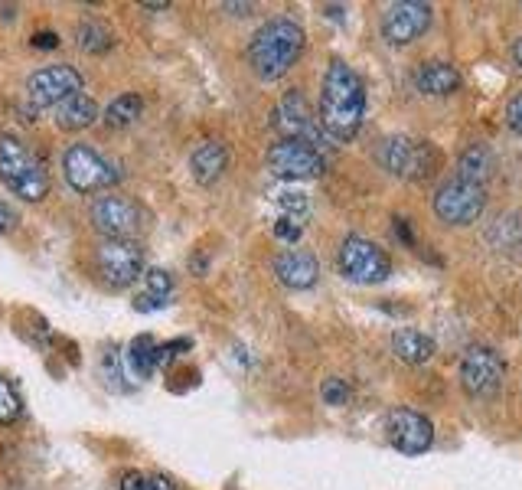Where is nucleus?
<instances>
[{"label": "nucleus", "instance_id": "2eb2a0df", "mask_svg": "<svg viewBox=\"0 0 522 490\" xmlns=\"http://www.w3.org/2000/svg\"><path fill=\"white\" fill-rule=\"evenodd\" d=\"M379 27L392 46H408V43H415L421 33H428L431 7L421 4V0H399V4H389L382 10Z\"/></svg>", "mask_w": 522, "mask_h": 490}, {"label": "nucleus", "instance_id": "7ed1b4c3", "mask_svg": "<svg viewBox=\"0 0 522 490\" xmlns=\"http://www.w3.org/2000/svg\"><path fill=\"white\" fill-rule=\"evenodd\" d=\"M0 180L10 193L30 203H40L49 193L46 164L17 138H0Z\"/></svg>", "mask_w": 522, "mask_h": 490}, {"label": "nucleus", "instance_id": "f8f14e48", "mask_svg": "<svg viewBox=\"0 0 522 490\" xmlns=\"http://www.w3.org/2000/svg\"><path fill=\"white\" fill-rule=\"evenodd\" d=\"M82 85L85 82L79 76V69L43 66L27 79V102L33 105V112H40V108H56V105L66 102V98L79 95Z\"/></svg>", "mask_w": 522, "mask_h": 490}, {"label": "nucleus", "instance_id": "6e6552de", "mask_svg": "<svg viewBox=\"0 0 522 490\" xmlns=\"http://www.w3.org/2000/svg\"><path fill=\"white\" fill-rule=\"evenodd\" d=\"M98 275L111 288H128L144 275V249L134 239H105L95 252Z\"/></svg>", "mask_w": 522, "mask_h": 490}, {"label": "nucleus", "instance_id": "c756f323", "mask_svg": "<svg viewBox=\"0 0 522 490\" xmlns=\"http://www.w3.org/2000/svg\"><path fill=\"white\" fill-rule=\"evenodd\" d=\"M506 125L513 128L516 134H522V92L509 98V105H506Z\"/></svg>", "mask_w": 522, "mask_h": 490}, {"label": "nucleus", "instance_id": "e433bc0d", "mask_svg": "<svg viewBox=\"0 0 522 490\" xmlns=\"http://www.w3.org/2000/svg\"><path fill=\"white\" fill-rule=\"evenodd\" d=\"M513 59H516V66L522 69V36H519V40L513 43Z\"/></svg>", "mask_w": 522, "mask_h": 490}, {"label": "nucleus", "instance_id": "4468645a", "mask_svg": "<svg viewBox=\"0 0 522 490\" xmlns=\"http://www.w3.org/2000/svg\"><path fill=\"white\" fill-rule=\"evenodd\" d=\"M92 226L105 239H134L141 229V210L128 196L108 193L92 203Z\"/></svg>", "mask_w": 522, "mask_h": 490}, {"label": "nucleus", "instance_id": "a211bd4d", "mask_svg": "<svg viewBox=\"0 0 522 490\" xmlns=\"http://www.w3.org/2000/svg\"><path fill=\"white\" fill-rule=\"evenodd\" d=\"M226 167H229V151H226V147H222L219 141H203V144H196V151L190 154V170H193L196 183H203V187H209V183H216Z\"/></svg>", "mask_w": 522, "mask_h": 490}, {"label": "nucleus", "instance_id": "4be33fe9", "mask_svg": "<svg viewBox=\"0 0 522 490\" xmlns=\"http://www.w3.org/2000/svg\"><path fill=\"white\" fill-rule=\"evenodd\" d=\"M493 151L487 144H470L467 151L461 154V164H457V177L467 180V183H477V187H483L490 177H493Z\"/></svg>", "mask_w": 522, "mask_h": 490}, {"label": "nucleus", "instance_id": "f03ea898", "mask_svg": "<svg viewBox=\"0 0 522 490\" xmlns=\"http://www.w3.org/2000/svg\"><path fill=\"white\" fill-rule=\"evenodd\" d=\"M304 43L307 36L301 23H294L288 17L268 20L265 27L252 36V43H248V66L255 69L258 79L275 82L281 76H288L291 66L301 59Z\"/></svg>", "mask_w": 522, "mask_h": 490}, {"label": "nucleus", "instance_id": "473e14b6", "mask_svg": "<svg viewBox=\"0 0 522 490\" xmlns=\"http://www.w3.org/2000/svg\"><path fill=\"white\" fill-rule=\"evenodd\" d=\"M121 490H147V477L138 471H128L121 477Z\"/></svg>", "mask_w": 522, "mask_h": 490}, {"label": "nucleus", "instance_id": "f704fd0d", "mask_svg": "<svg viewBox=\"0 0 522 490\" xmlns=\"http://www.w3.org/2000/svg\"><path fill=\"white\" fill-rule=\"evenodd\" d=\"M395 232H399V239L402 242H412V226H405V219H395Z\"/></svg>", "mask_w": 522, "mask_h": 490}, {"label": "nucleus", "instance_id": "423d86ee", "mask_svg": "<svg viewBox=\"0 0 522 490\" xmlns=\"http://www.w3.org/2000/svg\"><path fill=\"white\" fill-rule=\"evenodd\" d=\"M483 206H487L483 187L467 183L461 177L441 183L438 193H434V213H438V219L447 226H474L483 216Z\"/></svg>", "mask_w": 522, "mask_h": 490}, {"label": "nucleus", "instance_id": "c85d7f7f", "mask_svg": "<svg viewBox=\"0 0 522 490\" xmlns=\"http://www.w3.org/2000/svg\"><path fill=\"white\" fill-rule=\"evenodd\" d=\"M301 232H304V223H297V219H288V216H281L278 223H275V236L281 239V242H297L301 239Z\"/></svg>", "mask_w": 522, "mask_h": 490}, {"label": "nucleus", "instance_id": "aec40b11", "mask_svg": "<svg viewBox=\"0 0 522 490\" xmlns=\"http://www.w3.org/2000/svg\"><path fill=\"white\" fill-rule=\"evenodd\" d=\"M392 350L405 363H428L434 357V340L415 327H399L392 334Z\"/></svg>", "mask_w": 522, "mask_h": 490}, {"label": "nucleus", "instance_id": "ddd939ff", "mask_svg": "<svg viewBox=\"0 0 522 490\" xmlns=\"http://www.w3.org/2000/svg\"><path fill=\"white\" fill-rule=\"evenodd\" d=\"M506 366L493 347H470L461 360V383L474 399H493L503 386Z\"/></svg>", "mask_w": 522, "mask_h": 490}, {"label": "nucleus", "instance_id": "0eeeda50", "mask_svg": "<svg viewBox=\"0 0 522 490\" xmlns=\"http://www.w3.org/2000/svg\"><path fill=\"white\" fill-rule=\"evenodd\" d=\"M340 272L356 285H382L392 275V262L372 239L346 236L340 245Z\"/></svg>", "mask_w": 522, "mask_h": 490}, {"label": "nucleus", "instance_id": "5701e85b", "mask_svg": "<svg viewBox=\"0 0 522 490\" xmlns=\"http://www.w3.org/2000/svg\"><path fill=\"white\" fill-rule=\"evenodd\" d=\"M128 366H131V373L138 379H151L154 376V370H157V343H154V337L141 334V337L131 340Z\"/></svg>", "mask_w": 522, "mask_h": 490}, {"label": "nucleus", "instance_id": "393cba45", "mask_svg": "<svg viewBox=\"0 0 522 490\" xmlns=\"http://www.w3.org/2000/svg\"><path fill=\"white\" fill-rule=\"evenodd\" d=\"M76 40L85 53H105V49H111V30L98 20H82L76 27Z\"/></svg>", "mask_w": 522, "mask_h": 490}, {"label": "nucleus", "instance_id": "9d476101", "mask_svg": "<svg viewBox=\"0 0 522 490\" xmlns=\"http://www.w3.org/2000/svg\"><path fill=\"white\" fill-rule=\"evenodd\" d=\"M275 128L281 131V138L288 141H304L310 147H317V151L323 154V144H327V131L320 128V118H314V112H310L307 98L291 89L284 92V98L278 102L275 108Z\"/></svg>", "mask_w": 522, "mask_h": 490}, {"label": "nucleus", "instance_id": "a878e982", "mask_svg": "<svg viewBox=\"0 0 522 490\" xmlns=\"http://www.w3.org/2000/svg\"><path fill=\"white\" fill-rule=\"evenodd\" d=\"M20 409H23V402L17 396V389L10 386L4 376H0V425L17 422L20 419Z\"/></svg>", "mask_w": 522, "mask_h": 490}, {"label": "nucleus", "instance_id": "dca6fc26", "mask_svg": "<svg viewBox=\"0 0 522 490\" xmlns=\"http://www.w3.org/2000/svg\"><path fill=\"white\" fill-rule=\"evenodd\" d=\"M275 275L284 288H294V291H304V288H314L317 278H320V265L310 252L304 249H288L281 252L275 259Z\"/></svg>", "mask_w": 522, "mask_h": 490}, {"label": "nucleus", "instance_id": "c9c22d12", "mask_svg": "<svg viewBox=\"0 0 522 490\" xmlns=\"http://www.w3.org/2000/svg\"><path fill=\"white\" fill-rule=\"evenodd\" d=\"M222 10H235V17L252 14V4H222Z\"/></svg>", "mask_w": 522, "mask_h": 490}, {"label": "nucleus", "instance_id": "6ab92c4d", "mask_svg": "<svg viewBox=\"0 0 522 490\" xmlns=\"http://www.w3.org/2000/svg\"><path fill=\"white\" fill-rule=\"evenodd\" d=\"M418 92H425V95H454L457 89H461V72H457L451 63H441V59H431V63H425L418 69Z\"/></svg>", "mask_w": 522, "mask_h": 490}, {"label": "nucleus", "instance_id": "9b49d317", "mask_svg": "<svg viewBox=\"0 0 522 490\" xmlns=\"http://www.w3.org/2000/svg\"><path fill=\"white\" fill-rule=\"evenodd\" d=\"M385 438H389V445L399 451V455L415 458V455H425L434 445V425L415 409L395 406L385 415Z\"/></svg>", "mask_w": 522, "mask_h": 490}, {"label": "nucleus", "instance_id": "412c9836", "mask_svg": "<svg viewBox=\"0 0 522 490\" xmlns=\"http://www.w3.org/2000/svg\"><path fill=\"white\" fill-rule=\"evenodd\" d=\"M144 294L138 301H134V311L141 314H151V311H164L170 304V294H173V278L167 272H160V268H151V272H144Z\"/></svg>", "mask_w": 522, "mask_h": 490}, {"label": "nucleus", "instance_id": "1a4fd4ad", "mask_svg": "<svg viewBox=\"0 0 522 490\" xmlns=\"http://www.w3.org/2000/svg\"><path fill=\"white\" fill-rule=\"evenodd\" d=\"M265 161L278 180H314L327 170V157H323L317 147H310L304 141H288V138L271 144Z\"/></svg>", "mask_w": 522, "mask_h": 490}, {"label": "nucleus", "instance_id": "72a5a7b5", "mask_svg": "<svg viewBox=\"0 0 522 490\" xmlns=\"http://www.w3.org/2000/svg\"><path fill=\"white\" fill-rule=\"evenodd\" d=\"M147 490H177V487H173L170 477H164V474H154V477H147Z\"/></svg>", "mask_w": 522, "mask_h": 490}, {"label": "nucleus", "instance_id": "cd10ccee", "mask_svg": "<svg viewBox=\"0 0 522 490\" xmlns=\"http://www.w3.org/2000/svg\"><path fill=\"white\" fill-rule=\"evenodd\" d=\"M278 203H281V210H284V216L288 219H297V223H301V219L307 216V196L304 193H281L278 196Z\"/></svg>", "mask_w": 522, "mask_h": 490}, {"label": "nucleus", "instance_id": "20e7f679", "mask_svg": "<svg viewBox=\"0 0 522 490\" xmlns=\"http://www.w3.org/2000/svg\"><path fill=\"white\" fill-rule=\"evenodd\" d=\"M376 161L399 180H428L431 174H438L441 151L428 141L408 138V134H389L376 147Z\"/></svg>", "mask_w": 522, "mask_h": 490}, {"label": "nucleus", "instance_id": "f257e3e1", "mask_svg": "<svg viewBox=\"0 0 522 490\" xmlns=\"http://www.w3.org/2000/svg\"><path fill=\"white\" fill-rule=\"evenodd\" d=\"M366 121V85L353 66L333 59L320 85V128L330 141H353Z\"/></svg>", "mask_w": 522, "mask_h": 490}, {"label": "nucleus", "instance_id": "4c0bfd02", "mask_svg": "<svg viewBox=\"0 0 522 490\" xmlns=\"http://www.w3.org/2000/svg\"><path fill=\"white\" fill-rule=\"evenodd\" d=\"M144 7H147V10H167L170 4H167V0H147Z\"/></svg>", "mask_w": 522, "mask_h": 490}, {"label": "nucleus", "instance_id": "bb28decb", "mask_svg": "<svg viewBox=\"0 0 522 490\" xmlns=\"http://www.w3.org/2000/svg\"><path fill=\"white\" fill-rule=\"evenodd\" d=\"M320 396H323V402H327V406H346V399H350V386H346L343 379L330 376L327 383L320 386Z\"/></svg>", "mask_w": 522, "mask_h": 490}, {"label": "nucleus", "instance_id": "39448f33", "mask_svg": "<svg viewBox=\"0 0 522 490\" xmlns=\"http://www.w3.org/2000/svg\"><path fill=\"white\" fill-rule=\"evenodd\" d=\"M62 174L76 193H102L118 183V170L111 161H105L92 144H72L62 157Z\"/></svg>", "mask_w": 522, "mask_h": 490}, {"label": "nucleus", "instance_id": "f3484780", "mask_svg": "<svg viewBox=\"0 0 522 490\" xmlns=\"http://www.w3.org/2000/svg\"><path fill=\"white\" fill-rule=\"evenodd\" d=\"M95 118H98V105H95V98L85 92L72 95L53 108V121L59 131H85L89 125H95Z\"/></svg>", "mask_w": 522, "mask_h": 490}, {"label": "nucleus", "instance_id": "b1692460", "mask_svg": "<svg viewBox=\"0 0 522 490\" xmlns=\"http://www.w3.org/2000/svg\"><path fill=\"white\" fill-rule=\"evenodd\" d=\"M141 112H144L141 95L124 92V95H118L115 102L105 108V118L102 121H105L108 128H128V125H134V121L141 118Z\"/></svg>", "mask_w": 522, "mask_h": 490}, {"label": "nucleus", "instance_id": "7c9ffc66", "mask_svg": "<svg viewBox=\"0 0 522 490\" xmlns=\"http://www.w3.org/2000/svg\"><path fill=\"white\" fill-rule=\"evenodd\" d=\"M20 223V216L14 206H7V200H0V232H14Z\"/></svg>", "mask_w": 522, "mask_h": 490}, {"label": "nucleus", "instance_id": "2f4dec72", "mask_svg": "<svg viewBox=\"0 0 522 490\" xmlns=\"http://www.w3.org/2000/svg\"><path fill=\"white\" fill-rule=\"evenodd\" d=\"M30 46H33V49H56V46H59V33H53V30L33 33V36H30Z\"/></svg>", "mask_w": 522, "mask_h": 490}]
</instances>
